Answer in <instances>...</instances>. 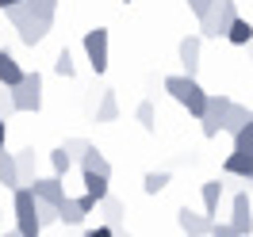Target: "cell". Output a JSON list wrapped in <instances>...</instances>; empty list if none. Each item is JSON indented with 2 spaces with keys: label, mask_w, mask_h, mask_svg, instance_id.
Returning a JSON list of instances; mask_svg holds the SVG:
<instances>
[{
  "label": "cell",
  "mask_w": 253,
  "mask_h": 237,
  "mask_svg": "<svg viewBox=\"0 0 253 237\" xmlns=\"http://www.w3.org/2000/svg\"><path fill=\"white\" fill-rule=\"evenodd\" d=\"M226 111H230V96L207 92V111H204V119H200V130H204V138H219L222 123H226Z\"/></svg>",
  "instance_id": "cell-7"
},
{
  "label": "cell",
  "mask_w": 253,
  "mask_h": 237,
  "mask_svg": "<svg viewBox=\"0 0 253 237\" xmlns=\"http://www.w3.org/2000/svg\"><path fill=\"white\" fill-rule=\"evenodd\" d=\"M250 191H253V180H250Z\"/></svg>",
  "instance_id": "cell-41"
},
{
  "label": "cell",
  "mask_w": 253,
  "mask_h": 237,
  "mask_svg": "<svg viewBox=\"0 0 253 237\" xmlns=\"http://www.w3.org/2000/svg\"><path fill=\"white\" fill-rule=\"evenodd\" d=\"M234 19H238L234 0H211V8L200 16V38H222Z\"/></svg>",
  "instance_id": "cell-3"
},
{
  "label": "cell",
  "mask_w": 253,
  "mask_h": 237,
  "mask_svg": "<svg viewBox=\"0 0 253 237\" xmlns=\"http://www.w3.org/2000/svg\"><path fill=\"white\" fill-rule=\"evenodd\" d=\"M84 176V195H92L96 203H104L111 195V188H108V176H96V172H81Z\"/></svg>",
  "instance_id": "cell-22"
},
{
  "label": "cell",
  "mask_w": 253,
  "mask_h": 237,
  "mask_svg": "<svg viewBox=\"0 0 253 237\" xmlns=\"http://www.w3.org/2000/svg\"><path fill=\"white\" fill-rule=\"evenodd\" d=\"M27 188H31V195L39 203H50V206H58L65 199V180L62 176H35Z\"/></svg>",
  "instance_id": "cell-9"
},
{
  "label": "cell",
  "mask_w": 253,
  "mask_h": 237,
  "mask_svg": "<svg viewBox=\"0 0 253 237\" xmlns=\"http://www.w3.org/2000/svg\"><path fill=\"white\" fill-rule=\"evenodd\" d=\"M200 195H204V214H207V218H215V214H219V203H222V184H219V180H207Z\"/></svg>",
  "instance_id": "cell-20"
},
{
  "label": "cell",
  "mask_w": 253,
  "mask_h": 237,
  "mask_svg": "<svg viewBox=\"0 0 253 237\" xmlns=\"http://www.w3.org/2000/svg\"><path fill=\"white\" fill-rule=\"evenodd\" d=\"M84 58L92 65V73H108V27H92V31H84Z\"/></svg>",
  "instance_id": "cell-6"
},
{
  "label": "cell",
  "mask_w": 253,
  "mask_h": 237,
  "mask_svg": "<svg viewBox=\"0 0 253 237\" xmlns=\"http://www.w3.org/2000/svg\"><path fill=\"white\" fill-rule=\"evenodd\" d=\"M88 145H92V142H84V138H65V145H62V149H65V153H69L73 161H81V153H84Z\"/></svg>",
  "instance_id": "cell-31"
},
{
  "label": "cell",
  "mask_w": 253,
  "mask_h": 237,
  "mask_svg": "<svg viewBox=\"0 0 253 237\" xmlns=\"http://www.w3.org/2000/svg\"><path fill=\"white\" fill-rule=\"evenodd\" d=\"M12 92V103H16V111H27V115H35V111L42 107V73L39 69H27L23 73V80H19L16 88H8Z\"/></svg>",
  "instance_id": "cell-5"
},
{
  "label": "cell",
  "mask_w": 253,
  "mask_h": 237,
  "mask_svg": "<svg viewBox=\"0 0 253 237\" xmlns=\"http://www.w3.org/2000/svg\"><path fill=\"white\" fill-rule=\"evenodd\" d=\"M39 203V199H35ZM58 222V206H50V203H39V226L46 230V226H54Z\"/></svg>",
  "instance_id": "cell-30"
},
{
  "label": "cell",
  "mask_w": 253,
  "mask_h": 237,
  "mask_svg": "<svg viewBox=\"0 0 253 237\" xmlns=\"http://www.w3.org/2000/svg\"><path fill=\"white\" fill-rule=\"evenodd\" d=\"M230 138H234V153H250V157H253V119L242 130H234Z\"/></svg>",
  "instance_id": "cell-25"
},
{
  "label": "cell",
  "mask_w": 253,
  "mask_h": 237,
  "mask_svg": "<svg viewBox=\"0 0 253 237\" xmlns=\"http://www.w3.org/2000/svg\"><path fill=\"white\" fill-rule=\"evenodd\" d=\"M184 4H188V12H192L196 19H200V16L207 12V8H211V0H184Z\"/></svg>",
  "instance_id": "cell-34"
},
{
  "label": "cell",
  "mask_w": 253,
  "mask_h": 237,
  "mask_svg": "<svg viewBox=\"0 0 253 237\" xmlns=\"http://www.w3.org/2000/svg\"><path fill=\"white\" fill-rule=\"evenodd\" d=\"M123 4H130V0H123Z\"/></svg>",
  "instance_id": "cell-42"
},
{
  "label": "cell",
  "mask_w": 253,
  "mask_h": 237,
  "mask_svg": "<svg viewBox=\"0 0 253 237\" xmlns=\"http://www.w3.org/2000/svg\"><path fill=\"white\" fill-rule=\"evenodd\" d=\"M23 73H27V69H23L8 50H0V84H4V88H16L19 80H23Z\"/></svg>",
  "instance_id": "cell-13"
},
{
  "label": "cell",
  "mask_w": 253,
  "mask_h": 237,
  "mask_svg": "<svg viewBox=\"0 0 253 237\" xmlns=\"http://www.w3.org/2000/svg\"><path fill=\"white\" fill-rule=\"evenodd\" d=\"M81 237H115V230L111 226H96V230H84Z\"/></svg>",
  "instance_id": "cell-35"
},
{
  "label": "cell",
  "mask_w": 253,
  "mask_h": 237,
  "mask_svg": "<svg viewBox=\"0 0 253 237\" xmlns=\"http://www.w3.org/2000/svg\"><path fill=\"white\" fill-rule=\"evenodd\" d=\"M58 222H62V226H81V222H84L81 199H69V195H65L62 203H58Z\"/></svg>",
  "instance_id": "cell-16"
},
{
  "label": "cell",
  "mask_w": 253,
  "mask_h": 237,
  "mask_svg": "<svg viewBox=\"0 0 253 237\" xmlns=\"http://www.w3.org/2000/svg\"><path fill=\"white\" fill-rule=\"evenodd\" d=\"M250 58H253V38H250Z\"/></svg>",
  "instance_id": "cell-40"
},
{
  "label": "cell",
  "mask_w": 253,
  "mask_h": 237,
  "mask_svg": "<svg viewBox=\"0 0 253 237\" xmlns=\"http://www.w3.org/2000/svg\"><path fill=\"white\" fill-rule=\"evenodd\" d=\"M250 119H253V107H242V103H234V100H230V111H226V123H222V130H226V134H234V130H242Z\"/></svg>",
  "instance_id": "cell-19"
},
{
  "label": "cell",
  "mask_w": 253,
  "mask_h": 237,
  "mask_svg": "<svg viewBox=\"0 0 253 237\" xmlns=\"http://www.w3.org/2000/svg\"><path fill=\"white\" fill-rule=\"evenodd\" d=\"M4 16H8V23L19 31V42H23V46H39V42L50 34V27H54V23H42V19H35L31 12H27V0L16 4V8H8Z\"/></svg>",
  "instance_id": "cell-2"
},
{
  "label": "cell",
  "mask_w": 253,
  "mask_h": 237,
  "mask_svg": "<svg viewBox=\"0 0 253 237\" xmlns=\"http://www.w3.org/2000/svg\"><path fill=\"white\" fill-rule=\"evenodd\" d=\"M4 237H23V234H19V230H4Z\"/></svg>",
  "instance_id": "cell-38"
},
{
  "label": "cell",
  "mask_w": 253,
  "mask_h": 237,
  "mask_svg": "<svg viewBox=\"0 0 253 237\" xmlns=\"http://www.w3.org/2000/svg\"><path fill=\"white\" fill-rule=\"evenodd\" d=\"M16 172H19V188H27L35 176H39V157H35V149H19L16 153Z\"/></svg>",
  "instance_id": "cell-14"
},
{
  "label": "cell",
  "mask_w": 253,
  "mask_h": 237,
  "mask_svg": "<svg viewBox=\"0 0 253 237\" xmlns=\"http://www.w3.org/2000/svg\"><path fill=\"white\" fill-rule=\"evenodd\" d=\"M27 12L42 23H54V12H58V0H27Z\"/></svg>",
  "instance_id": "cell-23"
},
{
  "label": "cell",
  "mask_w": 253,
  "mask_h": 237,
  "mask_svg": "<svg viewBox=\"0 0 253 237\" xmlns=\"http://www.w3.org/2000/svg\"><path fill=\"white\" fill-rule=\"evenodd\" d=\"M12 206H16V230L23 237H39L42 226H39V203H35L31 188H16L12 191Z\"/></svg>",
  "instance_id": "cell-4"
},
{
  "label": "cell",
  "mask_w": 253,
  "mask_h": 237,
  "mask_svg": "<svg viewBox=\"0 0 253 237\" xmlns=\"http://www.w3.org/2000/svg\"><path fill=\"white\" fill-rule=\"evenodd\" d=\"M115 237H130V234H126V230H123V226H119V230H115Z\"/></svg>",
  "instance_id": "cell-39"
},
{
  "label": "cell",
  "mask_w": 253,
  "mask_h": 237,
  "mask_svg": "<svg viewBox=\"0 0 253 237\" xmlns=\"http://www.w3.org/2000/svg\"><path fill=\"white\" fill-rule=\"evenodd\" d=\"M230 230L238 237L253 234V195L250 191H238L234 199H230Z\"/></svg>",
  "instance_id": "cell-8"
},
{
  "label": "cell",
  "mask_w": 253,
  "mask_h": 237,
  "mask_svg": "<svg viewBox=\"0 0 253 237\" xmlns=\"http://www.w3.org/2000/svg\"><path fill=\"white\" fill-rule=\"evenodd\" d=\"M134 119L142 123L146 134H154V130H158V111H154V103H150V100H142V103L134 107Z\"/></svg>",
  "instance_id": "cell-24"
},
{
  "label": "cell",
  "mask_w": 253,
  "mask_h": 237,
  "mask_svg": "<svg viewBox=\"0 0 253 237\" xmlns=\"http://www.w3.org/2000/svg\"><path fill=\"white\" fill-rule=\"evenodd\" d=\"M4 142H8V123L0 119V149H4Z\"/></svg>",
  "instance_id": "cell-36"
},
{
  "label": "cell",
  "mask_w": 253,
  "mask_h": 237,
  "mask_svg": "<svg viewBox=\"0 0 253 237\" xmlns=\"http://www.w3.org/2000/svg\"><path fill=\"white\" fill-rule=\"evenodd\" d=\"M104 226H111V230H119V222H123V203H119V199H115V195H108V199H104Z\"/></svg>",
  "instance_id": "cell-27"
},
{
  "label": "cell",
  "mask_w": 253,
  "mask_h": 237,
  "mask_svg": "<svg viewBox=\"0 0 253 237\" xmlns=\"http://www.w3.org/2000/svg\"><path fill=\"white\" fill-rule=\"evenodd\" d=\"M165 92L173 96V100L188 111L192 119H204V111H207V92H204V84H200L196 77H188V73L165 77Z\"/></svg>",
  "instance_id": "cell-1"
},
{
  "label": "cell",
  "mask_w": 253,
  "mask_h": 237,
  "mask_svg": "<svg viewBox=\"0 0 253 237\" xmlns=\"http://www.w3.org/2000/svg\"><path fill=\"white\" fill-rule=\"evenodd\" d=\"M54 73H58V77H65V80L77 73V65H73V54H69V50H62V54L54 58Z\"/></svg>",
  "instance_id": "cell-29"
},
{
  "label": "cell",
  "mask_w": 253,
  "mask_h": 237,
  "mask_svg": "<svg viewBox=\"0 0 253 237\" xmlns=\"http://www.w3.org/2000/svg\"><path fill=\"white\" fill-rule=\"evenodd\" d=\"M81 172H96V176H108L111 180V161L96 149V145H88L84 153H81Z\"/></svg>",
  "instance_id": "cell-12"
},
{
  "label": "cell",
  "mask_w": 253,
  "mask_h": 237,
  "mask_svg": "<svg viewBox=\"0 0 253 237\" xmlns=\"http://www.w3.org/2000/svg\"><path fill=\"white\" fill-rule=\"evenodd\" d=\"M169 180H173L169 172H146L142 176V191H146V195H158V191L169 188Z\"/></svg>",
  "instance_id": "cell-28"
},
{
  "label": "cell",
  "mask_w": 253,
  "mask_h": 237,
  "mask_svg": "<svg viewBox=\"0 0 253 237\" xmlns=\"http://www.w3.org/2000/svg\"><path fill=\"white\" fill-rule=\"evenodd\" d=\"M119 119V100H115V92H104L100 96V103H96V123H115Z\"/></svg>",
  "instance_id": "cell-21"
},
{
  "label": "cell",
  "mask_w": 253,
  "mask_h": 237,
  "mask_svg": "<svg viewBox=\"0 0 253 237\" xmlns=\"http://www.w3.org/2000/svg\"><path fill=\"white\" fill-rule=\"evenodd\" d=\"M207 237H238L234 230H230V222H215V226H211V234Z\"/></svg>",
  "instance_id": "cell-33"
},
{
  "label": "cell",
  "mask_w": 253,
  "mask_h": 237,
  "mask_svg": "<svg viewBox=\"0 0 253 237\" xmlns=\"http://www.w3.org/2000/svg\"><path fill=\"white\" fill-rule=\"evenodd\" d=\"M16 4H23V0H0V12H8V8H16Z\"/></svg>",
  "instance_id": "cell-37"
},
{
  "label": "cell",
  "mask_w": 253,
  "mask_h": 237,
  "mask_svg": "<svg viewBox=\"0 0 253 237\" xmlns=\"http://www.w3.org/2000/svg\"><path fill=\"white\" fill-rule=\"evenodd\" d=\"M0 188H8V191H16V188H19L16 153H4V149H0Z\"/></svg>",
  "instance_id": "cell-17"
},
{
  "label": "cell",
  "mask_w": 253,
  "mask_h": 237,
  "mask_svg": "<svg viewBox=\"0 0 253 237\" xmlns=\"http://www.w3.org/2000/svg\"><path fill=\"white\" fill-rule=\"evenodd\" d=\"M50 169H54V172H50V176H62V180H65V172L73 169V157L65 153L62 145H58V149H50Z\"/></svg>",
  "instance_id": "cell-26"
},
{
  "label": "cell",
  "mask_w": 253,
  "mask_h": 237,
  "mask_svg": "<svg viewBox=\"0 0 253 237\" xmlns=\"http://www.w3.org/2000/svg\"><path fill=\"white\" fill-rule=\"evenodd\" d=\"M176 54H180V65H184V73H188V77H196V73H200V54H204V38H200V34H184V38H180V46H176Z\"/></svg>",
  "instance_id": "cell-10"
},
{
  "label": "cell",
  "mask_w": 253,
  "mask_h": 237,
  "mask_svg": "<svg viewBox=\"0 0 253 237\" xmlns=\"http://www.w3.org/2000/svg\"><path fill=\"white\" fill-rule=\"evenodd\" d=\"M222 172H226V176H242V180H250V176H253V157H250V153H230V157L222 161Z\"/></svg>",
  "instance_id": "cell-15"
},
{
  "label": "cell",
  "mask_w": 253,
  "mask_h": 237,
  "mask_svg": "<svg viewBox=\"0 0 253 237\" xmlns=\"http://www.w3.org/2000/svg\"><path fill=\"white\" fill-rule=\"evenodd\" d=\"M176 222H180V230H184L188 237H207V234H211V226H215V218L196 214V210H188V206L176 210Z\"/></svg>",
  "instance_id": "cell-11"
},
{
  "label": "cell",
  "mask_w": 253,
  "mask_h": 237,
  "mask_svg": "<svg viewBox=\"0 0 253 237\" xmlns=\"http://www.w3.org/2000/svg\"><path fill=\"white\" fill-rule=\"evenodd\" d=\"M12 115H16V103H12V92H8V88H4V92H0V119H4V123H8V119H12Z\"/></svg>",
  "instance_id": "cell-32"
},
{
  "label": "cell",
  "mask_w": 253,
  "mask_h": 237,
  "mask_svg": "<svg viewBox=\"0 0 253 237\" xmlns=\"http://www.w3.org/2000/svg\"><path fill=\"white\" fill-rule=\"evenodd\" d=\"M222 38H226V42H234V46H250V38H253V23L238 16L234 23L226 27V34H222Z\"/></svg>",
  "instance_id": "cell-18"
}]
</instances>
